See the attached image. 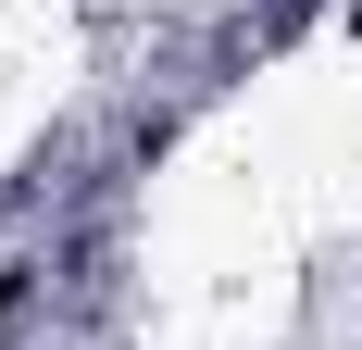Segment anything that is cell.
I'll list each match as a JSON object with an SVG mask.
<instances>
[{
	"instance_id": "obj_1",
	"label": "cell",
	"mask_w": 362,
	"mask_h": 350,
	"mask_svg": "<svg viewBox=\"0 0 362 350\" xmlns=\"http://www.w3.org/2000/svg\"><path fill=\"white\" fill-rule=\"evenodd\" d=\"M0 350H13V313H0Z\"/></svg>"
}]
</instances>
